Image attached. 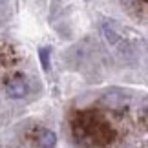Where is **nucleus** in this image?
Instances as JSON below:
<instances>
[{"instance_id":"obj_4","label":"nucleus","mask_w":148,"mask_h":148,"mask_svg":"<svg viewBox=\"0 0 148 148\" xmlns=\"http://www.w3.org/2000/svg\"><path fill=\"white\" fill-rule=\"evenodd\" d=\"M38 55H40V60H42V68L44 70H49V60H48L49 48H42L40 51H38Z\"/></svg>"},{"instance_id":"obj_1","label":"nucleus","mask_w":148,"mask_h":148,"mask_svg":"<svg viewBox=\"0 0 148 148\" xmlns=\"http://www.w3.org/2000/svg\"><path fill=\"white\" fill-rule=\"evenodd\" d=\"M101 29H102V35H104V40L108 42V46H112L117 55L124 57V59H130V57L135 55V51H137V48H135L137 33L135 31L119 26L115 20H104Z\"/></svg>"},{"instance_id":"obj_2","label":"nucleus","mask_w":148,"mask_h":148,"mask_svg":"<svg viewBox=\"0 0 148 148\" xmlns=\"http://www.w3.org/2000/svg\"><path fill=\"white\" fill-rule=\"evenodd\" d=\"M5 93L11 99H22L27 93V81L24 77H15L5 84Z\"/></svg>"},{"instance_id":"obj_3","label":"nucleus","mask_w":148,"mask_h":148,"mask_svg":"<svg viewBox=\"0 0 148 148\" xmlns=\"http://www.w3.org/2000/svg\"><path fill=\"white\" fill-rule=\"evenodd\" d=\"M37 139H38L37 141L38 145H40V146H46V148L57 145V135H55V132H51V130H48V128L40 130V134H38Z\"/></svg>"}]
</instances>
